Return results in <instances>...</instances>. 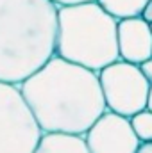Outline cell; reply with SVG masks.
Returning <instances> with one entry per match:
<instances>
[{
    "instance_id": "2e32d148",
    "label": "cell",
    "mask_w": 152,
    "mask_h": 153,
    "mask_svg": "<svg viewBox=\"0 0 152 153\" xmlns=\"http://www.w3.org/2000/svg\"><path fill=\"white\" fill-rule=\"evenodd\" d=\"M149 25H150V32H152V22H150V23H149Z\"/></svg>"
},
{
    "instance_id": "277c9868",
    "label": "cell",
    "mask_w": 152,
    "mask_h": 153,
    "mask_svg": "<svg viewBox=\"0 0 152 153\" xmlns=\"http://www.w3.org/2000/svg\"><path fill=\"white\" fill-rule=\"evenodd\" d=\"M41 135L20 85L0 82V153H34Z\"/></svg>"
},
{
    "instance_id": "7a4b0ae2",
    "label": "cell",
    "mask_w": 152,
    "mask_h": 153,
    "mask_svg": "<svg viewBox=\"0 0 152 153\" xmlns=\"http://www.w3.org/2000/svg\"><path fill=\"white\" fill-rule=\"evenodd\" d=\"M57 11L52 0H0V82L20 85L56 55Z\"/></svg>"
},
{
    "instance_id": "9c48e42d",
    "label": "cell",
    "mask_w": 152,
    "mask_h": 153,
    "mask_svg": "<svg viewBox=\"0 0 152 153\" xmlns=\"http://www.w3.org/2000/svg\"><path fill=\"white\" fill-rule=\"evenodd\" d=\"M97 2L120 22L125 18L141 16L149 0H97Z\"/></svg>"
},
{
    "instance_id": "52a82bcc",
    "label": "cell",
    "mask_w": 152,
    "mask_h": 153,
    "mask_svg": "<svg viewBox=\"0 0 152 153\" xmlns=\"http://www.w3.org/2000/svg\"><path fill=\"white\" fill-rule=\"evenodd\" d=\"M118 50L120 59L141 64L152 57L150 25L143 16L125 18L118 22Z\"/></svg>"
},
{
    "instance_id": "9a60e30c",
    "label": "cell",
    "mask_w": 152,
    "mask_h": 153,
    "mask_svg": "<svg viewBox=\"0 0 152 153\" xmlns=\"http://www.w3.org/2000/svg\"><path fill=\"white\" fill-rule=\"evenodd\" d=\"M147 109L152 111V85H150V91H149V98H147Z\"/></svg>"
},
{
    "instance_id": "8fae6325",
    "label": "cell",
    "mask_w": 152,
    "mask_h": 153,
    "mask_svg": "<svg viewBox=\"0 0 152 153\" xmlns=\"http://www.w3.org/2000/svg\"><path fill=\"white\" fill-rule=\"evenodd\" d=\"M140 68H141L143 75L147 76V80L150 82V85H152V57L150 59H147V61H143V62L140 64Z\"/></svg>"
},
{
    "instance_id": "ba28073f",
    "label": "cell",
    "mask_w": 152,
    "mask_h": 153,
    "mask_svg": "<svg viewBox=\"0 0 152 153\" xmlns=\"http://www.w3.org/2000/svg\"><path fill=\"white\" fill-rule=\"evenodd\" d=\"M34 153H91L86 137L66 132H43Z\"/></svg>"
},
{
    "instance_id": "5bb4252c",
    "label": "cell",
    "mask_w": 152,
    "mask_h": 153,
    "mask_svg": "<svg viewBox=\"0 0 152 153\" xmlns=\"http://www.w3.org/2000/svg\"><path fill=\"white\" fill-rule=\"evenodd\" d=\"M136 153H152V141L150 143H141Z\"/></svg>"
},
{
    "instance_id": "3957f363",
    "label": "cell",
    "mask_w": 152,
    "mask_h": 153,
    "mask_svg": "<svg viewBox=\"0 0 152 153\" xmlns=\"http://www.w3.org/2000/svg\"><path fill=\"white\" fill-rule=\"evenodd\" d=\"M56 55L100 71L120 59L118 20L97 0L61 5Z\"/></svg>"
},
{
    "instance_id": "8992f818",
    "label": "cell",
    "mask_w": 152,
    "mask_h": 153,
    "mask_svg": "<svg viewBox=\"0 0 152 153\" xmlns=\"http://www.w3.org/2000/svg\"><path fill=\"white\" fill-rule=\"evenodd\" d=\"M84 137L91 153H136L141 144L131 117L109 109L91 125Z\"/></svg>"
},
{
    "instance_id": "6da1fadb",
    "label": "cell",
    "mask_w": 152,
    "mask_h": 153,
    "mask_svg": "<svg viewBox=\"0 0 152 153\" xmlns=\"http://www.w3.org/2000/svg\"><path fill=\"white\" fill-rule=\"evenodd\" d=\"M20 89L43 132L84 135L108 111L99 71L59 55L25 78Z\"/></svg>"
},
{
    "instance_id": "30bf717a",
    "label": "cell",
    "mask_w": 152,
    "mask_h": 153,
    "mask_svg": "<svg viewBox=\"0 0 152 153\" xmlns=\"http://www.w3.org/2000/svg\"><path fill=\"white\" fill-rule=\"evenodd\" d=\"M131 125H132V128L141 143L152 141V111L143 109L134 116H131Z\"/></svg>"
},
{
    "instance_id": "4fadbf2b",
    "label": "cell",
    "mask_w": 152,
    "mask_h": 153,
    "mask_svg": "<svg viewBox=\"0 0 152 153\" xmlns=\"http://www.w3.org/2000/svg\"><path fill=\"white\" fill-rule=\"evenodd\" d=\"M54 4H57L59 7L61 5H74V4H82V2H93V0H52Z\"/></svg>"
},
{
    "instance_id": "5b68a950",
    "label": "cell",
    "mask_w": 152,
    "mask_h": 153,
    "mask_svg": "<svg viewBox=\"0 0 152 153\" xmlns=\"http://www.w3.org/2000/svg\"><path fill=\"white\" fill-rule=\"evenodd\" d=\"M99 78L109 111L131 117L147 109L150 82L143 75L140 64L118 59L102 68Z\"/></svg>"
},
{
    "instance_id": "7c38bea8",
    "label": "cell",
    "mask_w": 152,
    "mask_h": 153,
    "mask_svg": "<svg viewBox=\"0 0 152 153\" xmlns=\"http://www.w3.org/2000/svg\"><path fill=\"white\" fill-rule=\"evenodd\" d=\"M141 16L150 23L152 22V0H149L147 2V5H145V9H143V13H141Z\"/></svg>"
}]
</instances>
